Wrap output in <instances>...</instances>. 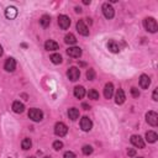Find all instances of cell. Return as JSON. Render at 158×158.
I'll return each mask as SVG.
<instances>
[{
    "label": "cell",
    "mask_w": 158,
    "mask_h": 158,
    "mask_svg": "<svg viewBox=\"0 0 158 158\" xmlns=\"http://www.w3.org/2000/svg\"><path fill=\"white\" fill-rule=\"evenodd\" d=\"M143 26H144V29H146L148 32H151V34H154V32H157V30H158L157 21H156L153 18H146V19L143 20Z\"/></svg>",
    "instance_id": "1"
},
{
    "label": "cell",
    "mask_w": 158,
    "mask_h": 158,
    "mask_svg": "<svg viewBox=\"0 0 158 158\" xmlns=\"http://www.w3.org/2000/svg\"><path fill=\"white\" fill-rule=\"evenodd\" d=\"M29 117L32 120V121H35V122H40L42 119H43V113L40 110V109H30V111H29Z\"/></svg>",
    "instance_id": "2"
},
{
    "label": "cell",
    "mask_w": 158,
    "mask_h": 158,
    "mask_svg": "<svg viewBox=\"0 0 158 158\" xmlns=\"http://www.w3.org/2000/svg\"><path fill=\"white\" fill-rule=\"evenodd\" d=\"M67 77H68L69 81H72V82L78 81L79 77H81V69H78L77 67H70L68 69V72H67Z\"/></svg>",
    "instance_id": "3"
},
{
    "label": "cell",
    "mask_w": 158,
    "mask_h": 158,
    "mask_svg": "<svg viewBox=\"0 0 158 158\" xmlns=\"http://www.w3.org/2000/svg\"><path fill=\"white\" fill-rule=\"evenodd\" d=\"M67 132H68V127H67L65 124H63V122H57V124L54 125V133H56L57 136L63 137V136L67 135Z\"/></svg>",
    "instance_id": "4"
},
{
    "label": "cell",
    "mask_w": 158,
    "mask_h": 158,
    "mask_svg": "<svg viewBox=\"0 0 158 158\" xmlns=\"http://www.w3.org/2000/svg\"><path fill=\"white\" fill-rule=\"evenodd\" d=\"M103 14H104V16H105L106 19H113V18H114L115 10H114V8L111 6V4L105 3V4L103 5Z\"/></svg>",
    "instance_id": "5"
},
{
    "label": "cell",
    "mask_w": 158,
    "mask_h": 158,
    "mask_svg": "<svg viewBox=\"0 0 158 158\" xmlns=\"http://www.w3.org/2000/svg\"><path fill=\"white\" fill-rule=\"evenodd\" d=\"M58 25L62 30H67L70 26V19L67 15H59L58 16Z\"/></svg>",
    "instance_id": "6"
},
{
    "label": "cell",
    "mask_w": 158,
    "mask_h": 158,
    "mask_svg": "<svg viewBox=\"0 0 158 158\" xmlns=\"http://www.w3.org/2000/svg\"><path fill=\"white\" fill-rule=\"evenodd\" d=\"M146 120L151 126H157L158 125V114L154 111H148L146 114Z\"/></svg>",
    "instance_id": "7"
},
{
    "label": "cell",
    "mask_w": 158,
    "mask_h": 158,
    "mask_svg": "<svg viewBox=\"0 0 158 158\" xmlns=\"http://www.w3.org/2000/svg\"><path fill=\"white\" fill-rule=\"evenodd\" d=\"M81 127H82V130H83V131H85V132L90 131V130H92V127H93V122H92V120H90L88 116L82 117V120H81Z\"/></svg>",
    "instance_id": "8"
},
{
    "label": "cell",
    "mask_w": 158,
    "mask_h": 158,
    "mask_svg": "<svg viewBox=\"0 0 158 158\" xmlns=\"http://www.w3.org/2000/svg\"><path fill=\"white\" fill-rule=\"evenodd\" d=\"M77 31L81 35H83V36H88L89 35V29L87 27V25L84 24L83 20H79L77 22Z\"/></svg>",
    "instance_id": "9"
},
{
    "label": "cell",
    "mask_w": 158,
    "mask_h": 158,
    "mask_svg": "<svg viewBox=\"0 0 158 158\" xmlns=\"http://www.w3.org/2000/svg\"><path fill=\"white\" fill-rule=\"evenodd\" d=\"M16 68V61L13 57H9L4 63V69L6 72H14Z\"/></svg>",
    "instance_id": "10"
},
{
    "label": "cell",
    "mask_w": 158,
    "mask_h": 158,
    "mask_svg": "<svg viewBox=\"0 0 158 158\" xmlns=\"http://www.w3.org/2000/svg\"><path fill=\"white\" fill-rule=\"evenodd\" d=\"M131 143H132L135 147H137V148H144V141H143V138H142L141 136H138V135L131 136Z\"/></svg>",
    "instance_id": "11"
},
{
    "label": "cell",
    "mask_w": 158,
    "mask_h": 158,
    "mask_svg": "<svg viewBox=\"0 0 158 158\" xmlns=\"http://www.w3.org/2000/svg\"><path fill=\"white\" fill-rule=\"evenodd\" d=\"M67 54L69 57H73V58H79L82 56V49L79 47H69L67 49Z\"/></svg>",
    "instance_id": "12"
},
{
    "label": "cell",
    "mask_w": 158,
    "mask_h": 158,
    "mask_svg": "<svg viewBox=\"0 0 158 158\" xmlns=\"http://www.w3.org/2000/svg\"><path fill=\"white\" fill-rule=\"evenodd\" d=\"M149 84H151V78L148 75H146V74H142L140 77V87L142 89H148Z\"/></svg>",
    "instance_id": "13"
},
{
    "label": "cell",
    "mask_w": 158,
    "mask_h": 158,
    "mask_svg": "<svg viewBox=\"0 0 158 158\" xmlns=\"http://www.w3.org/2000/svg\"><path fill=\"white\" fill-rule=\"evenodd\" d=\"M5 16H6V19H9V20H14V19L18 16V10H16V8L9 6V8L5 10Z\"/></svg>",
    "instance_id": "14"
},
{
    "label": "cell",
    "mask_w": 158,
    "mask_h": 158,
    "mask_svg": "<svg viewBox=\"0 0 158 158\" xmlns=\"http://www.w3.org/2000/svg\"><path fill=\"white\" fill-rule=\"evenodd\" d=\"M125 100H126V95H125L124 90H122V89H119L117 93H116V95H115V101H116V104H117V105H121V104L125 103Z\"/></svg>",
    "instance_id": "15"
},
{
    "label": "cell",
    "mask_w": 158,
    "mask_h": 158,
    "mask_svg": "<svg viewBox=\"0 0 158 158\" xmlns=\"http://www.w3.org/2000/svg\"><path fill=\"white\" fill-rule=\"evenodd\" d=\"M108 48H109V51L113 52V53H119V52H120V46H119V43H117L116 41H114V40H110V41L108 42Z\"/></svg>",
    "instance_id": "16"
},
{
    "label": "cell",
    "mask_w": 158,
    "mask_h": 158,
    "mask_svg": "<svg viewBox=\"0 0 158 158\" xmlns=\"http://www.w3.org/2000/svg\"><path fill=\"white\" fill-rule=\"evenodd\" d=\"M45 48H46L47 51H57V49L59 48V46H58V43H57L56 41L48 40V41H46V43H45Z\"/></svg>",
    "instance_id": "17"
},
{
    "label": "cell",
    "mask_w": 158,
    "mask_h": 158,
    "mask_svg": "<svg viewBox=\"0 0 158 158\" xmlns=\"http://www.w3.org/2000/svg\"><path fill=\"white\" fill-rule=\"evenodd\" d=\"M113 95H114V85L111 83H108L105 85V89H104V97L106 99H111Z\"/></svg>",
    "instance_id": "18"
},
{
    "label": "cell",
    "mask_w": 158,
    "mask_h": 158,
    "mask_svg": "<svg viewBox=\"0 0 158 158\" xmlns=\"http://www.w3.org/2000/svg\"><path fill=\"white\" fill-rule=\"evenodd\" d=\"M84 95H85V89L83 87L79 85V87H75L74 88V97L77 99H83Z\"/></svg>",
    "instance_id": "19"
},
{
    "label": "cell",
    "mask_w": 158,
    "mask_h": 158,
    "mask_svg": "<svg viewBox=\"0 0 158 158\" xmlns=\"http://www.w3.org/2000/svg\"><path fill=\"white\" fill-rule=\"evenodd\" d=\"M13 110H14L16 114H21V113H24V110H25V105H24L22 103H20V101H14V103H13Z\"/></svg>",
    "instance_id": "20"
},
{
    "label": "cell",
    "mask_w": 158,
    "mask_h": 158,
    "mask_svg": "<svg viewBox=\"0 0 158 158\" xmlns=\"http://www.w3.org/2000/svg\"><path fill=\"white\" fill-rule=\"evenodd\" d=\"M157 138H158V136H157V133H156L154 131H147V132H146V141H147V142L154 143V142L157 141Z\"/></svg>",
    "instance_id": "21"
},
{
    "label": "cell",
    "mask_w": 158,
    "mask_h": 158,
    "mask_svg": "<svg viewBox=\"0 0 158 158\" xmlns=\"http://www.w3.org/2000/svg\"><path fill=\"white\" fill-rule=\"evenodd\" d=\"M68 117L70 119V120H77L78 117H79V110L78 109H75V108H70L69 110H68Z\"/></svg>",
    "instance_id": "22"
},
{
    "label": "cell",
    "mask_w": 158,
    "mask_h": 158,
    "mask_svg": "<svg viewBox=\"0 0 158 158\" xmlns=\"http://www.w3.org/2000/svg\"><path fill=\"white\" fill-rule=\"evenodd\" d=\"M64 42L67 45H74L77 42V38H75V36L73 34H67L65 37H64Z\"/></svg>",
    "instance_id": "23"
},
{
    "label": "cell",
    "mask_w": 158,
    "mask_h": 158,
    "mask_svg": "<svg viewBox=\"0 0 158 158\" xmlns=\"http://www.w3.org/2000/svg\"><path fill=\"white\" fill-rule=\"evenodd\" d=\"M40 24L42 27H47L49 24H51V18L49 15H43L41 19H40Z\"/></svg>",
    "instance_id": "24"
},
{
    "label": "cell",
    "mask_w": 158,
    "mask_h": 158,
    "mask_svg": "<svg viewBox=\"0 0 158 158\" xmlns=\"http://www.w3.org/2000/svg\"><path fill=\"white\" fill-rule=\"evenodd\" d=\"M31 146H32V142H31V138H24V141H22V143H21V147H22V149H30L31 148Z\"/></svg>",
    "instance_id": "25"
},
{
    "label": "cell",
    "mask_w": 158,
    "mask_h": 158,
    "mask_svg": "<svg viewBox=\"0 0 158 158\" xmlns=\"http://www.w3.org/2000/svg\"><path fill=\"white\" fill-rule=\"evenodd\" d=\"M51 61L54 64H59V63H62V56L58 54V53H54V54L51 56Z\"/></svg>",
    "instance_id": "26"
},
{
    "label": "cell",
    "mask_w": 158,
    "mask_h": 158,
    "mask_svg": "<svg viewBox=\"0 0 158 158\" xmlns=\"http://www.w3.org/2000/svg\"><path fill=\"white\" fill-rule=\"evenodd\" d=\"M88 97H89V99L98 100V99H99V93H98L95 89H90L89 93H88Z\"/></svg>",
    "instance_id": "27"
},
{
    "label": "cell",
    "mask_w": 158,
    "mask_h": 158,
    "mask_svg": "<svg viewBox=\"0 0 158 158\" xmlns=\"http://www.w3.org/2000/svg\"><path fill=\"white\" fill-rule=\"evenodd\" d=\"M87 79H88V81H94V79H95V72H94V69L89 68L87 70Z\"/></svg>",
    "instance_id": "28"
},
{
    "label": "cell",
    "mask_w": 158,
    "mask_h": 158,
    "mask_svg": "<svg viewBox=\"0 0 158 158\" xmlns=\"http://www.w3.org/2000/svg\"><path fill=\"white\" fill-rule=\"evenodd\" d=\"M82 151H83V153H84L85 156H89V154L93 153V147L89 146V144H85V146L82 148Z\"/></svg>",
    "instance_id": "29"
},
{
    "label": "cell",
    "mask_w": 158,
    "mask_h": 158,
    "mask_svg": "<svg viewBox=\"0 0 158 158\" xmlns=\"http://www.w3.org/2000/svg\"><path fill=\"white\" fill-rule=\"evenodd\" d=\"M53 148H54L56 151H61V149L63 148V143H62L61 141H54V142H53Z\"/></svg>",
    "instance_id": "30"
},
{
    "label": "cell",
    "mask_w": 158,
    "mask_h": 158,
    "mask_svg": "<svg viewBox=\"0 0 158 158\" xmlns=\"http://www.w3.org/2000/svg\"><path fill=\"white\" fill-rule=\"evenodd\" d=\"M131 94H132L133 98H138V97H140V90H138L137 88L132 87V88H131Z\"/></svg>",
    "instance_id": "31"
},
{
    "label": "cell",
    "mask_w": 158,
    "mask_h": 158,
    "mask_svg": "<svg viewBox=\"0 0 158 158\" xmlns=\"http://www.w3.org/2000/svg\"><path fill=\"white\" fill-rule=\"evenodd\" d=\"M63 158H75V154H74L73 152H70V151H68V152H65V153H64V156H63Z\"/></svg>",
    "instance_id": "32"
},
{
    "label": "cell",
    "mask_w": 158,
    "mask_h": 158,
    "mask_svg": "<svg viewBox=\"0 0 158 158\" xmlns=\"http://www.w3.org/2000/svg\"><path fill=\"white\" fill-rule=\"evenodd\" d=\"M152 98H153V100H154V101H157V100H158V88H156V89L153 90V95H152Z\"/></svg>",
    "instance_id": "33"
},
{
    "label": "cell",
    "mask_w": 158,
    "mask_h": 158,
    "mask_svg": "<svg viewBox=\"0 0 158 158\" xmlns=\"http://www.w3.org/2000/svg\"><path fill=\"white\" fill-rule=\"evenodd\" d=\"M127 154H128L130 157H135V156H136V151H135L133 148H128V151H127Z\"/></svg>",
    "instance_id": "34"
},
{
    "label": "cell",
    "mask_w": 158,
    "mask_h": 158,
    "mask_svg": "<svg viewBox=\"0 0 158 158\" xmlns=\"http://www.w3.org/2000/svg\"><path fill=\"white\" fill-rule=\"evenodd\" d=\"M82 108H83L84 110H89V109H90V106H89L88 104H85V103H83V104H82Z\"/></svg>",
    "instance_id": "35"
},
{
    "label": "cell",
    "mask_w": 158,
    "mask_h": 158,
    "mask_svg": "<svg viewBox=\"0 0 158 158\" xmlns=\"http://www.w3.org/2000/svg\"><path fill=\"white\" fill-rule=\"evenodd\" d=\"M75 11L81 14V13H82V9H81V8H75Z\"/></svg>",
    "instance_id": "36"
},
{
    "label": "cell",
    "mask_w": 158,
    "mask_h": 158,
    "mask_svg": "<svg viewBox=\"0 0 158 158\" xmlns=\"http://www.w3.org/2000/svg\"><path fill=\"white\" fill-rule=\"evenodd\" d=\"M2 56H3V47L0 46V57H2Z\"/></svg>",
    "instance_id": "37"
},
{
    "label": "cell",
    "mask_w": 158,
    "mask_h": 158,
    "mask_svg": "<svg viewBox=\"0 0 158 158\" xmlns=\"http://www.w3.org/2000/svg\"><path fill=\"white\" fill-rule=\"evenodd\" d=\"M85 5H88V4H90V0H89V2H88V0H84V2H83Z\"/></svg>",
    "instance_id": "38"
},
{
    "label": "cell",
    "mask_w": 158,
    "mask_h": 158,
    "mask_svg": "<svg viewBox=\"0 0 158 158\" xmlns=\"http://www.w3.org/2000/svg\"><path fill=\"white\" fill-rule=\"evenodd\" d=\"M43 158H51V157H43Z\"/></svg>",
    "instance_id": "39"
},
{
    "label": "cell",
    "mask_w": 158,
    "mask_h": 158,
    "mask_svg": "<svg viewBox=\"0 0 158 158\" xmlns=\"http://www.w3.org/2000/svg\"><path fill=\"white\" fill-rule=\"evenodd\" d=\"M29 158H35V157H29Z\"/></svg>",
    "instance_id": "40"
},
{
    "label": "cell",
    "mask_w": 158,
    "mask_h": 158,
    "mask_svg": "<svg viewBox=\"0 0 158 158\" xmlns=\"http://www.w3.org/2000/svg\"><path fill=\"white\" fill-rule=\"evenodd\" d=\"M137 158H143V157H137Z\"/></svg>",
    "instance_id": "41"
}]
</instances>
